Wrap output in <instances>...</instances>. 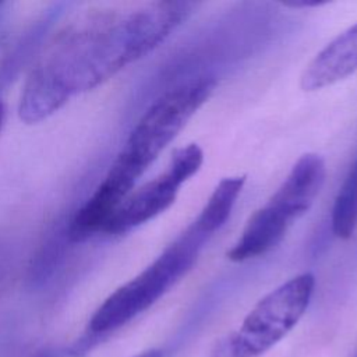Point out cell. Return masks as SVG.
Instances as JSON below:
<instances>
[{
  "label": "cell",
  "mask_w": 357,
  "mask_h": 357,
  "mask_svg": "<svg viewBox=\"0 0 357 357\" xmlns=\"http://www.w3.org/2000/svg\"><path fill=\"white\" fill-rule=\"evenodd\" d=\"M192 8L188 1H158L127 14H88L54 38L53 70L71 96L93 89L165 42Z\"/></svg>",
  "instance_id": "cell-1"
},
{
  "label": "cell",
  "mask_w": 357,
  "mask_h": 357,
  "mask_svg": "<svg viewBox=\"0 0 357 357\" xmlns=\"http://www.w3.org/2000/svg\"><path fill=\"white\" fill-rule=\"evenodd\" d=\"M216 81L201 75L162 93L142 113L109 172L78 213L91 229H102L134 191L138 178L209 99Z\"/></svg>",
  "instance_id": "cell-2"
},
{
  "label": "cell",
  "mask_w": 357,
  "mask_h": 357,
  "mask_svg": "<svg viewBox=\"0 0 357 357\" xmlns=\"http://www.w3.org/2000/svg\"><path fill=\"white\" fill-rule=\"evenodd\" d=\"M208 240L191 225L163 252L131 280L114 290L92 314L84 336L71 346L70 354L79 357L100 339L107 337L152 307L195 264Z\"/></svg>",
  "instance_id": "cell-3"
},
{
  "label": "cell",
  "mask_w": 357,
  "mask_h": 357,
  "mask_svg": "<svg viewBox=\"0 0 357 357\" xmlns=\"http://www.w3.org/2000/svg\"><path fill=\"white\" fill-rule=\"evenodd\" d=\"M325 177L326 165L319 155L300 156L268 202L248 218L241 236L227 251V258L244 262L279 245L293 223L311 208Z\"/></svg>",
  "instance_id": "cell-4"
},
{
  "label": "cell",
  "mask_w": 357,
  "mask_h": 357,
  "mask_svg": "<svg viewBox=\"0 0 357 357\" xmlns=\"http://www.w3.org/2000/svg\"><path fill=\"white\" fill-rule=\"evenodd\" d=\"M315 289L310 272L300 273L264 296L240 326L215 342L209 357H261L298 324Z\"/></svg>",
  "instance_id": "cell-5"
},
{
  "label": "cell",
  "mask_w": 357,
  "mask_h": 357,
  "mask_svg": "<svg viewBox=\"0 0 357 357\" xmlns=\"http://www.w3.org/2000/svg\"><path fill=\"white\" fill-rule=\"evenodd\" d=\"M204 152L188 144L173 152L163 173L132 191L114 212L103 233L124 234L165 212L177 198L180 187L202 166Z\"/></svg>",
  "instance_id": "cell-6"
},
{
  "label": "cell",
  "mask_w": 357,
  "mask_h": 357,
  "mask_svg": "<svg viewBox=\"0 0 357 357\" xmlns=\"http://www.w3.org/2000/svg\"><path fill=\"white\" fill-rule=\"evenodd\" d=\"M357 70V22L329 42L304 68L300 86L317 91L329 86Z\"/></svg>",
  "instance_id": "cell-7"
},
{
  "label": "cell",
  "mask_w": 357,
  "mask_h": 357,
  "mask_svg": "<svg viewBox=\"0 0 357 357\" xmlns=\"http://www.w3.org/2000/svg\"><path fill=\"white\" fill-rule=\"evenodd\" d=\"M66 4L59 3L46 10L15 42L13 49H10L0 59V93L11 85V82L20 75L25 66L33 59V56L40 49L43 40L54 26V24L61 18Z\"/></svg>",
  "instance_id": "cell-8"
},
{
  "label": "cell",
  "mask_w": 357,
  "mask_h": 357,
  "mask_svg": "<svg viewBox=\"0 0 357 357\" xmlns=\"http://www.w3.org/2000/svg\"><path fill=\"white\" fill-rule=\"evenodd\" d=\"M244 181V176L222 178L191 226L209 238L229 219Z\"/></svg>",
  "instance_id": "cell-9"
},
{
  "label": "cell",
  "mask_w": 357,
  "mask_h": 357,
  "mask_svg": "<svg viewBox=\"0 0 357 357\" xmlns=\"http://www.w3.org/2000/svg\"><path fill=\"white\" fill-rule=\"evenodd\" d=\"M332 231L339 238H350L357 229V159L350 167L332 208Z\"/></svg>",
  "instance_id": "cell-10"
},
{
  "label": "cell",
  "mask_w": 357,
  "mask_h": 357,
  "mask_svg": "<svg viewBox=\"0 0 357 357\" xmlns=\"http://www.w3.org/2000/svg\"><path fill=\"white\" fill-rule=\"evenodd\" d=\"M326 4V1H293V3H284L287 7H312V6H322Z\"/></svg>",
  "instance_id": "cell-11"
},
{
  "label": "cell",
  "mask_w": 357,
  "mask_h": 357,
  "mask_svg": "<svg viewBox=\"0 0 357 357\" xmlns=\"http://www.w3.org/2000/svg\"><path fill=\"white\" fill-rule=\"evenodd\" d=\"M132 357H163V353L158 349H149V350H145V351H141Z\"/></svg>",
  "instance_id": "cell-12"
},
{
  "label": "cell",
  "mask_w": 357,
  "mask_h": 357,
  "mask_svg": "<svg viewBox=\"0 0 357 357\" xmlns=\"http://www.w3.org/2000/svg\"><path fill=\"white\" fill-rule=\"evenodd\" d=\"M33 357H59V354L54 350H43L40 353H38Z\"/></svg>",
  "instance_id": "cell-13"
},
{
  "label": "cell",
  "mask_w": 357,
  "mask_h": 357,
  "mask_svg": "<svg viewBox=\"0 0 357 357\" xmlns=\"http://www.w3.org/2000/svg\"><path fill=\"white\" fill-rule=\"evenodd\" d=\"M3 120H4V105H3V102L0 100V128H1V126H3Z\"/></svg>",
  "instance_id": "cell-14"
},
{
  "label": "cell",
  "mask_w": 357,
  "mask_h": 357,
  "mask_svg": "<svg viewBox=\"0 0 357 357\" xmlns=\"http://www.w3.org/2000/svg\"><path fill=\"white\" fill-rule=\"evenodd\" d=\"M1 6H3V3H1V1H0V7H1Z\"/></svg>",
  "instance_id": "cell-15"
}]
</instances>
